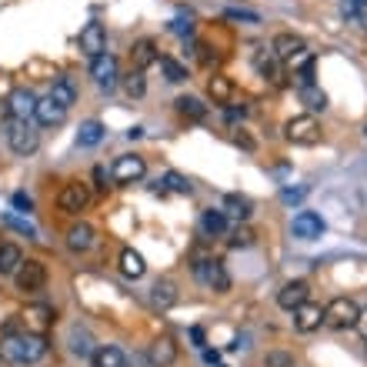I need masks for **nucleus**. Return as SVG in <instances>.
Instances as JSON below:
<instances>
[{"instance_id":"1","label":"nucleus","mask_w":367,"mask_h":367,"mask_svg":"<svg viewBox=\"0 0 367 367\" xmlns=\"http://www.w3.org/2000/svg\"><path fill=\"white\" fill-rule=\"evenodd\" d=\"M47 354V337L44 334H13V337H4L0 341V357L7 364H37L40 357Z\"/></svg>"},{"instance_id":"2","label":"nucleus","mask_w":367,"mask_h":367,"mask_svg":"<svg viewBox=\"0 0 367 367\" xmlns=\"http://www.w3.org/2000/svg\"><path fill=\"white\" fill-rule=\"evenodd\" d=\"M194 274H197V280H201L204 287H211V291H217V294L230 291V274H228V267H224V261H217V257H201V261L194 264Z\"/></svg>"},{"instance_id":"3","label":"nucleus","mask_w":367,"mask_h":367,"mask_svg":"<svg viewBox=\"0 0 367 367\" xmlns=\"http://www.w3.org/2000/svg\"><path fill=\"white\" fill-rule=\"evenodd\" d=\"M357 317H361V307L351 301V297H334L328 307H324V324L334 330H347L357 324Z\"/></svg>"},{"instance_id":"4","label":"nucleus","mask_w":367,"mask_h":367,"mask_svg":"<svg viewBox=\"0 0 367 367\" xmlns=\"http://www.w3.org/2000/svg\"><path fill=\"white\" fill-rule=\"evenodd\" d=\"M7 140H11V151L20 154V157H30V154L40 147V134L27 120H13L7 127Z\"/></svg>"},{"instance_id":"5","label":"nucleus","mask_w":367,"mask_h":367,"mask_svg":"<svg viewBox=\"0 0 367 367\" xmlns=\"http://www.w3.org/2000/svg\"><path fill=\"white\" fill-rule=\"evenodd\" d=\"M287 140L291 144H301V147H311V144L321 140V124L311 114L294 117V120H287Z\"/></svg>"},{"instance_id":"6","label":"nucleus","mask_w":367,"mask_h":367,"mask_svg":"<svg viewBox=\"0 0 367 367\" xmlns=\"http://www.w3.org/2000/svg\"><path fill=\"white\" fill-rule=\"evenodd\" d=\"M147 174V164H144V157L140 154H124V157H117L114 167H111V178L114 184H134Z\"/></svg>"},{"instance_id":"7","label":"nucleus","mask_w":367,"mask_h":367,"mask_svg":"<svg viewBox=\"0 0 367 367\" xmlns=\"http://www.w3.org/2000/svg\"><path fill=\"white\" fill-rule=\"evenodd\" d=\"M90 77H94V84L101 90H114L117 87V57L114 54L104 51L101 57H94L90 61Z\"/></svg>"},{"instance_id":"8","label":"nucleus","mask_w":367,"mask_h":367,"mask_svg":"<svg viewBox=\"0 0 367 367\" xmlns=\"http://www.w3.org/2000/svg\"><path fill=\"white\" fill-rule=\"evenodd\" d=\"M13 280H17V291H27V294L40 291L47 284V267L40 264V261H24V264L17 267Z\"/></svg>"},{"instance_id":"9","label":"nucleus","mask_w":367,"mask_h":367,"mask_svg":"<svg viewBox=\"0 0 367 367\" xmlns=\"http://www.w3.org/2000/svg\"><path fill=\"white\" fill-rule=\"evenodd\" d=\"M294 237H301V241H317L324 230H328V224H324V217L314 214V211H301V214L294 217Z\"/></svg>"},{"instance_id":"10","label":"nucleus","mask_w":367,"mask_h":367,"mask_svg":"<svg viewBox=\"0 0 367 367\" xmlns=\"http://www.w3.org/2000/svg\"><path fill=\"white\" fill-rule=\"evenodd\" d=\"M80 51L87 54L90 61H94V57H101V54L107 51V30H104L97 20L84 24V30H80Z\"/></svg>"},{"instance_id":"11","label":"nucleus","mask_w":367,"mask_h":367,"mask_svg":"<svg viewBox=\"0 0 367 367\" xmlns=\"http://www.w3.org/2000/svg\"><path fill=\"white\" fill-rule=\"evenodd\" d=\"M37 101H40V97L30 87H17V90H13L11 97H7L13 120H30V117H34V111H37Z\"/></svg>"},{"instance_id":"12","label":"nucleus","mask_w":367,"mask_h":367,"mask_svg":"<svg viewBox=\"0 0 367 367\" xmlns=\"http://www.w3.org/2000/svg\"><path fill=\"white\" fill-rule=\"evenodd\" d=\"M307 297H311V284L307 280H287L278 291V304L284 311H297L301 304H307Z\"/></svg>"},{"instance_id":"13","label":"nucleus","mask_w":367,"mask_h":367,"mask_svg":"<svg viewBox=\"0 0 367 367\" xmlns=\"http://www.w3.org/2000/svg\"><path fill=\"white\" fill-rule=\"evenodd\" d=\"M90 194L84 184H67V187L61 190V197H57V204H61V211H67V214H80L84 207H87Z\"/></svg>"},{"instance_id":"14","label":"nucleus","mask_w":367,"mask_h":367,"mask_svg":"<svg viewBox=\"0 0 367 367\" xmlns=\"http://www.w3.org/2000/svg\"><path fill=\"white\" fill-rule=\"evenodd\" d=\"M20 321L27 324V330H30V334H44V330L54 324V307L51 304H30L24 311V317H20Z\"/></svg>"},{"instance_id":"15","label":"nucleus","mask_w":367,"mask_h":367,"mask_svg":"<svg viewBox=\"0 0 367 367\" xmlns=\"http://www.w3.org/2000/svg\"><path fill=\"white\" fill-rule=\"evenodd\" d=\"M321 324H324V311L317 304H311V301L294 311V328L301 330V334H311V330H317Z\"/></svg>"},{"instance_id":"16","label":"nucleus","mask_w":367,"mask_h":367,"mask_svg":"<svg viewBox=\"0 0 367 367\" xmlns=\"http://www.w3.org/2000/svg\"><path fill=\"white\" fill-rule=\"evenodd\" d=\"M63 117H67V111H63L61 104H54L51 97H40V101H37L34 120H37L40 127H57V124H63Z\"/></svg>"},{"instance_id":"17","label":"nucleus","mask_w":367,"mask_h":367,"mask_svg":"<svg viewBox=\"0 0 367 367\" xmlns=\"http://www.w3.org/2000/svg\"><path fill=\"white\" fill-rule=\"evenodd\" d=\"M270 51H274L278 61H291V57H297V54L307 51V47H304V40L294 37V34H278L274 44H270Z\"/></svg>"},{"instance_id":"18","label":"nucleus","mask_w":367,"mask_h":367,"mask_svg":"<svg viewBox=\"0 0 367 367\" xmlns=\"http://www.w3.org/2000/svg\"><path fill=\"white\" fill-rule=\"evenodd\" d=\"M90 364L94 367H127V357L120 347H114V344H104V347H97L94 354H90Z\"/></svg>"},{"instance_id":"19","label":"nucleus","mask_w":367,"mask_h":367,"mask_svg":"<svg viewBox=\"0 0 367 367\" xmlns=\"http://www.w3.org/2000/svg\"><path fill=\"white\" fill-rule=\"evenodd\" d=\"M207 94H211V101L220 104V107H228L230 101H234V80L230 77H211L207 80Z\"/></svg>"},{"instance_id":"20","label":"nucleus","mask_w":367,"mask_h":367,"mask_svg":"<svg viewBox=\"0 0 367 367\" xmlns=\"http://www.w3.org/2000/svg\"><path fill=\"white\" fill-rule=\"evenodd\" d=\"M120 274L130 280H140L144 274H147V264H144V257H140L134 247H127V251H120Z\"/></svg>"},{"instance_id":"21","label":"nucleus","mask_w":367,"mask_h":367,"mask_svg":"<svg viewBox=\"0 0 367 367\" xmlns=\"http://www.w3.org/2000/svg\"><path fill=\"white\" fill-rule=\"evenodd\" d=\"M151 301H154V307H161V311L174 307L178 304V284H174V280H157L151 291Z\"/></svg>"},{"instance_id":"22","label":"nucleus","mask_w":367,"mask_h":367,"mask_svg":"<svg viewBox=\"0 0 367 367\" xmlns=\"http://www.w3.org/2000/svg\"><path fill=\"white\" fill-rule=\"evenodd\" d=\"M67 247L70 251H90L94 247V228L90 224H74V228L67 230Z\"/></svg>"},{"instance_id":"23","label":"nucleus","mask_w":367,"mask_h":367,"mask_svg":"<svg viewBox=\"0 0 367 367\" xmlns=\"http://www.w3.org/2000/svg\"><path fill=\"white\" fill-rule=\"evenodd\" d=\"M254 211L251 197H244V194H228L224 197V217H234V220H247Z\"/></svg>"},{"instance_id":"24","label":"nucleus","mask_w":367,"mask_h":367,"mask_svg":"<svg viewBox=\"0 0 367 367\" xmlns=\"http://www.w3.org/2000/svg\"><path fill=\"white\" fill-rule=\"evenodd\" d=\"M161 61V54H157V44H154L151 37H144L134 44V67L137 70H144V67H151V63Z\"/></svg>"},{"instance_id":"25","label":"nucleus","mask_w":367,"mask_h":367,"mask_svg":"<svg viewBox=\"0 0 367 367\" xmlns=\"http://www.w3.org/2000/svg\"><path fill=\"white\" fill-rule=\"evenodd\" d=\"M254 67H257V74H261V77L280 80V74H278V57H274V51H267V47H257V51H254Z\"/></svg>"},{"instance_id":"26","label":"nucleus","mask_w":367,"mask_h":367,"mask_svg":"<svg viewBox=\"0 0 367 367\" xmlns=\"http://www.w3.org/2000/svg\"><path fill=\"white\" fill-rule=\"evenodd\" d=\"M151 361L157 367H170L174 361H178V344L170 341V337H161V341L151 347Z\"/></svg>"},{"instance_id":"27","label":"nucleus","mask_w":367,"mask_h":367,"mask_svg":"<svg viewBox=\"0 0 367 367\" xmlns=\"http://www.w3.org/2000/svg\"><path fill=\"white\" fill-rule=\"evenodd\" d=\"M51 101L54 104H61L63 111H70V104L77 101V87L67 80V77H61V80H54V87H51Z\"/></svg>"},{"instance_id":"28","label":"nucleus","mask_w":367,"mask_h":367,"mask_svg":"<svg viewBox=\"0 0 367 367\" xmlns=\"http://www.w3.org/2000/svg\"><path fill=\"white\" fill-rule=\"evenodd\" d=\"M201 230L207 234V237H220L224 230H228V217H224V211H204V217H201Z\"/></svg>"},{"instance_id":"29","label":"nucleus","mask_w":367,"mask_h":367,"mask_svg":"<svg viewBox=\"0 0 367 367\" xmlns=\"http://www.w3.org/2000/svg\"><path fill=\"white\" fill-rule=\"evenodd\" d=\"M24 264V254L17 244H0V274H17V267Z\"/></svg>"},{"instance_id":"30","label":"nucleus","mask_w":367,"mask_h":367,"mask_svg":"<svg viewBox=\"0 0 367 367\" xmlns=\"http://www.w3.org/2000/svg\"><path fill=\"white\" fill-rule=\"evenodd\" d=\"M101 140H104L101 120H84V124H80V130H77V144H80V147H97Z\"/></svg>"},{"instance_id":"31","label":"nucleus","mask_w":367,"mask_h":367,"mask_svg":"<svg viewBox=\"0 0 367 367\" xmlns=\"http://www.w3.org/2000/svg\"><path fill=\"white\" fill-rule=\"evenodd\" d=\"M178 111L184 117H190V120H204L207 117V107L197 97H178Z\"/></svg>"},{"instance_id":"32","label":"nucleus","mask_w":367,"mask_h":367,"mask_svg":"<svg viewBox=\"0 0 367 367\" xmlns=\"http://www.w3.org/2000/svg\"><path fill=\"white\" fill-rule=\"evenodd\" d=\"M161 70H164V77L170 80V84L187 80V67H184V63H178L174 57H161Z\"/></svg>"},{"instance_id":"33","label":"nucleus","mask_w":367,"mask_h":367,"mask_svg":"<svg viewBox=\"0 0 367 367\" xmlns=\"http://www.w3.org/2000/svg\"><path fill=\"white\" fill-rule=\"evenodd\" d=\"M124 90H127V97H144V94H147L144 70H130V74L124 77Z\"/></svg>"},{"instance_id":"34","label":"nucleus","mask_w":367,"mask_h":367,"mask_svg":"<svg viewBox=\"0 0 367 367\" xmlns=\"http://www.w3.org/2000/svg\"><path fill=\"white\" fill-rule=\"evenodd\" d=\"M301 101H304L311 111H324V107H328V94L321 87H301Z\"/></svg>"},{"instance_id":"35","label":"nucleus","mask_w":367,"mask_h":367,"mask_svg":"<svg viewBox=\"0 0 367 367\" xmlns=\"http://www.w3.org/2000/svg\"><path fill=\"white\" fill-rule=\"evenodd\" d=\"M70 351H74V354H80V357H87V354H94V347H90V337H87V330H74V334H70Z\"/></svg>"},{"instance_id":"36","label":"nucleus","mask_w":367,"mask_h":367,"mask_svg":"<svg viewBox=\"0 0 367 367\" xmlns=\"http://www.w3.org/2000/svg\"><path fill=\"white\" fill-rule=\"evenodd\" d=\"M164 184H167L170 190H178V194H190V190H194V187H190V180L184 178V174H178V170H167V174H164Z\"/></svg>"},{"instance_id":"37","label":"nucleus","mask_w":367,"mask_h":367,"mask_svg":"<svg viewBox=\"0 0 367 367\" xmlns=\"http://www.w3.org/2000/svg\"><path fill=\"white\" fill-rule=\"evenodd\" d=\"M4 224L13 230H20V234H27V237H37V230H34V224L30 220H24V217H13V214H4Z\"/></svg>"},{"instance_id":"38","label":"nucleus","mask_w":367,"mask_h":367,"mask_svg":"<svg viewBox=\"0 0 367 367\" xmlns=\"http://www.w3.org/2000/svg\"><path fill=\"white\" fill-rule=\"evenodd\" d=\"M264 367H294V354H287V351H270L264 357Z\"/></svg>"},{"instance_id":"39","label":"nucleus","mask_w":367,"mask_h":367,"mask_svg":"<svg viewBox=\"0 0 367 367\" xmlns=\"http://www.w3.org/2000/svg\"><path fill=\"white\" fill-rule=\"evenodd\" d=\"M11 204H13V211H20V214H30L34 211V201H30V194H24V190H17L11 197Z\"/></svg>"},{"instance_id":"40","label":"nucleus","mask_w":367,"mask_h":367,"mask_svg":"<svg viewBox=\"0 0 367 367\" xmlns=\"http://www.w3.org/2000/svg\"><path fill=\"white\" fill-rule=\"evenodd\" d=\"M170 34H178V37H190V34H194V20H190V13L187 17H178V20L170 24Z\"/></svg>"},{"instance_id":"41","label":"nucleus","mask_w":367,"mask_h":367,"mask_svg":"<svg viewBox=\"0 0 367 367\" xmlns=\"http://www.w3.org/2000/svg\"><path fill=\"white\" fill-rule=\"evenodd\" d=\"M228 17H230V20H244V24H261V13H254V11H241V7H230Z\"/></svg>"},{"instance_id":"42","label":"nucleus","mask_w":367,"mask_h":367,"mask_svg":"<svg viewBox=\"0 0 367 367\" xmlns=\"http://www.w3.org/2000/svg\"><path fill=\"white\" fill-rule=\"evenodd\" d=\"M307 197V187H284L280 190V201L284 204H301Z\"/></svg>"},{"instance_id":"43","label":"nucleus","mask_w":367,"mask_h":367,"mask_svg":"<svg viewBox=\"0 0 367 367\" xmlns=\"http://www.w3.org/2000/svg\"><path fill=\"white\" fill-rule=\"evenodd\" d=\"M254 244V234L247 228H237L234 230V237H230V247H251Z\"/></svg>"},{"instance_id":"44","label":"nucleus","mask_w":367,"mask_h":367,"mask_svg":"<svg viewBox=\"0 0 367 367\" xmlns=\"http://www.w3.org/2000/svg\"><path fill=\"white\" fill-rule=\"evenodd\" d=\"M357 11H361V0H341V17H347V20H354Z\"/></svg>"},{"instance_id":"45","label":"nucleus","mask_w":367,"mask_h":367,"mask_svg":"<svg viewBox=\"0 0 367 367\" xmlns=\"http://www.w3.org/2000/svg\"><path fill=\"white\" fill-rule=\"evenodd\" d=\"M11 104L7 101H0V130H7V127H11Z\"/></svg>"},{"instance_id":"46","label":"nucleus","mask_w":367,"mask_h":367,"mask_svg":"<svg viewBox=\"0 0 367 367\" xmlns=\"http://www.w3.org/2000/svg\"><path fill=\"white\" fill-rule=\"evenodd\" d=\"M354 20H357V24H361V27H364V30H367V0H361V11H357V17H354Z\"/></svg>"},{"instance_id":"47","label":"nucleus","mask_w":367,"mask_h":367,"mask_svg":"<svg viewBox=\"0 0 367 367\" xmlns=\"http://www.w3.org/2000/svg\"><path fill=\"white\" fill-rule=\"evenodd\" d=\"M357 330H361V337L367 341V311H361V317H357V324H354Z\"/></svg>"},{"instance_id":"48","label":"nucleus","mask_w":367,"mask_h":367,"mask_svg":"<svg viewBox=\"0 0 367 367\" xmlns=\"http://www.w3.org/2000/svg\"><path fill=\"white\" fill-rule=\"evenodd\" d=\"M190 341L197 344V347H204V328H190Z\"/></svg>"},{"instance_id":"49","label":"nucleus","mask_w":367,"mask_h":367,"mask_svg":"<svg viewBox=\"0 0 367 367\" xmlns=\"http://www.w3.org/2000/svg\"><path fill=\"white\" fill-rule=\"evenodd\" d=\"M204 361H207V364H217V361H220V354H217V351H204Z\"/></svg>"},{"instance_id":"50","label":"nucleus","mask_w":367,"mask_h":367,"mask_svg":"<svg viewBox=\"0 0 367 367\" xmlns=\"http://www.w3.org/2000/svg\"><path fill=\"white\" fill-rule=\"evenodd\" d=\"M140 134H144V127H130V130H127V137H130V140H137Z\"/></svg>"},{"instance_id":"51","label":"nucleus","mask_w":367,"mask_h":367,"mask_svg":"<svg viewBox=\"0 0 367 367\" xmlns=\"http://www.w3.org/2000/svg\"><path fill=\"white\" fill-rule=\"evenodd\" d=\"M220 367H224V364H220Z\"/></svg>"}]
</instances>
